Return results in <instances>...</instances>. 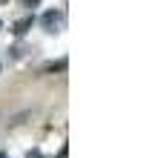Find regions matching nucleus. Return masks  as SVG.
<instances>
[{"label": "nucleus", "mask_w": 155, "mask_h": 158, "mask_svg": "<svg viewBox=\"0 0 155 158\" xmlns=\"http://www.w3.org/2000/svg\"><path fill=\"white\" fill-rule=\"evenodd\" d=\"M40 23H43L46 32H63V26H66V15H63L60 9H49V12L40 17Z\"/></svg>", "instance_id": "nucleus-1"}, {"label": "nucleus", "mask_w": 155, "mask_h": 158, "mask_svg": "<svg viewBox=\"0 0 155 158\" xmlns=\"http://www.w3.org/2000/svg\"><path fill=\"white\" fill-rule=\"evenodd\" d=\"M29 23H32V20H20V23H17V29H14V32H17V35H23V32H26V26H29Z\"/></svg>", "instance_id": "nucleus-2"}, {"label": "nucleus", "mask_w": 155, "mask_h": 158, "mask_svg": "<svg viewBox=\"0 0 155 158\" xmlns=\"http://www.w3.org/2000/svg\"><path fill=\"white\" fill-rule=\"evenodd\" d=\"M23 3H26V6H38V0H23Z\"/></svg>", "instance_id": "nucleus-3"}, {"label": "nucleus", "mask_w": 155, "mask_h": 158, "mask_svg": "<svg viewBox=\"0 0 155 158\" xmlns=\"http://www.w3.org/2000/svg\"><path fill=\"white\" fill-rule=\"evenodd\" d=\"M0 158H9V155H6V152H0Z\"/></svg>", "instance_id": "nucleus-4"}, {"label": "nucleus", "mask_w": 155, "mask_h": 158, "mask_svg": "<svg viewBox=\"0 0 155 158\" xmlns=\"http://www.w3.org/2000/svg\"><path fill=\"white\" fill-rule=\"evenodd\" d=\"M0 29H3V20H0Z\"/></svg>", "instance_id": "nucleus-5"}, {"label": "nucleus", "mask_w": 155, "mask_h": 158, "mask_svg": "<svg viewBox=\"0 0 155 158\" xmlns=\"http://www.w3.org/2000/svg\"><path fill=\"white\" fill-rule=\"evenodd\" d=\"M0 3H6V0H0Z\"/></svg>", "instance_id": "nucleus-6"}]
</instances>
